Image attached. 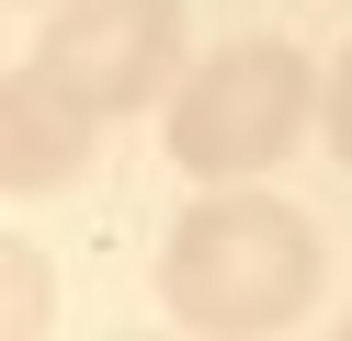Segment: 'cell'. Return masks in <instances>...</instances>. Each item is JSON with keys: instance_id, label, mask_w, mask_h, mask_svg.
<instances>
[{"instance_id": "cell-4", "label": "cell", "mask_w": 352, "mask_h": 341, "mask_svg": "<svg viewBox=\"0 0 352 341\" xmlns=\"http://www.w3.org/2000/svg\"><path fill=\"white\" fill-rule=\"evenodd\" d=\"M91 136H102V114L69 103L34 57L0 80V182H12V194H57V182L91 159Z\"/></svg>"}, {"instance_id": "cell-2", "label": "cell", "mask_w": 352, "mask_h": 341, "mask_svg": "<svg viewBox=\"0 0 352 341\" xmlns=\"http://www.w3.org/2000/svg\"><path fill=\"white\" fill-rule=\"evenodd\" d=\"M307 114H318V91H307L296 45L284 34H228L170 91V159H182L193 182H250V171H273L307 136Z\"/></svg>"}, {"instance_id": "cell-6", "label": "cell", "mask_w": 352, "mask_h": 341, "mask_svg": "<svg viewBox=\"0 0 352 341\" xmlns=\"http://www.w3.org/2000/svg\"><path fill=\"white\" fill-rule=\"evenodd\" d=\"M329 148H341V171H352V45H341V68H329Z\"/></svg>"}, {"instance_id": "cell-3", "label": "cell", "mask_w": 352, "mask_h": 341, "mask_svg": "<svg viewBox=\"0 0 352 341\" xmlns=\"http://www.w3.org/2000/svg\"><path fill=\"white\" fill-rule=\"evenodd\" d=\"M34 68L114 125V114L160 103V91L182 80V0H46Z\"/></svg>"}, {"instance_id": "cell-5", "label": "cell", "mask_w": 352, "mask_h": 341, "mask_svg": "<svg viewBox=\"0 0 352 341\" xmlns=\"http://www.w3.org/2000/svg\"><path fill=\"white\" fill-rule=\"evenodd\" d=\"M0 330H12V341L46 330V273H34V239H0Z\"/></svg>"}, {"instance_id": "cell-1", "label": "cell", "mask_w": 352, "mask_h": 341, "mask_svg": "<svg viewBox=\"0 0 352 341\" xmlns=\"http://www.w3.org/2000/svg\"><path fill=\"white\" fill-rule=\"evenodd\" d=\"M318 296V227L284 194H250V182H216L205 205L170 216L160 250V307L182 330H284Z\"/></svg>"}]
</instances>
